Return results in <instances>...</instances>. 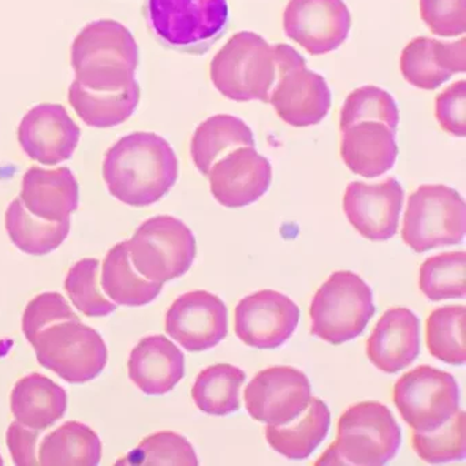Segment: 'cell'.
<instances>
[{"label":"cell","mask_w":466,"mask_h":466,"mask_svg":"<svg viewBox=\"0 0 466 466\" xmlns=\"http://www.w3.org/2000/svg\"><path fill=\"white\" fill-rule=\"evenodd\" d=\"M176 152L162 136L135 132L116 141L105 155L103 179L111 196L130 207L162 200L178 179Z\"/></svg>","instance_id":"cell-1"},{"label":"cell","mask_w":466,"mask_h":466,"mask_svg":"<svg viewBox=\"0 0 466 466\" xmlns=\"http://www.w3.org/2000/svg\"><path fill=\"white\" fill-rule=\"evenodd\" d=\"M72 67L84 88L118 91L136 81L137 43L118 21H94L73 42Z\"/></svg>","instance_id":"cell-2"},{"label":"cell","mask_w":466,"mask_h":466,"mask_svg":"<svg viewBox=\"0 0 466 466\" xmlns=\"http://www.w3.org/2000/svg\"><path fill=\"white\" fill-rule=\"evenodd\" d=\"M402 431L383 403L360 402L343 411L337 439L316 465L381 466L397 455Z\"/></svg>","instance_id":"cell-3"},{"label":"cell","mask_w":466,"mask_h":466,"mask_svg":"<svg viewBox=\"0 0 466 466\" xmlns=\"http://www.w3.org/2000/svg\"><path fill=\"white\" fill-rule=\"evenodd\" d=\"M209 76L228 99L268 103L278 76L274 46L255 32H239L214 56Z\"/></svg>","instance_id":"cell-4"},{"label":"cell","mask_w":466,"mask_h":466,"mask_svg":"<svg viewBox=\"0 0 466 466\" xmlns=\"http://www.w3.org/2000/svg\"><path fill=\"white\" fill-rule=\"evenodd\" d=\"M375 310L372 290L362 278L351 271L334 272L313 297L310 332L342 345L364 332Z\"/></svg>","instance_id":"cell-5"},{"label":"cell","mask_w":466,"mask_h":466,"mask_svg":"<svg viewBox=\"0 0 466 466\" xmlns=\"http://www.w3.org/2000/svg\"><path fill=\"white\" fill-rule=\"evenodd\" d=\"M29 343L36 350L39 364L67 383H86L107 365L105 340L81 319L56 321L40 329Z\"/></svg>","instance_id":"cell-6"},{"label":"cell","mask_w":466,"mask_h":466,"mask_svg":"<svg viewBox=\"0 0 466 466\" xmlns=\"http://www.w3.org/2000/svg\"><path fill=\"white\" fill-rule=\"evenodd\" d=\"M127 244L136 271L162 285L187 274L198 255L192 230L170 215L149 218Z\"/></svg>","instance_id":"cell-7"},{"label":"cell","mask_w":466,"mask_h":466,"mask_svg":"<svg viewBox=\"0 0 466 466\" xmlns=\"http://www.w3.org/2000/svg\"><path fill=\"white\" fill-rule=\"evenodd\" d=\"M465 231L466 206L457 190L446 185H421L408 198L402 239L414 252L461 244Z\"/></svg>","instance_id":"cell-8"},{"label":"cell","mask_w":466,"mask_h":466,"mask_svg":"<svg viewBox=\"0 0 466 466\" xmlns=\"http://www.w3.org/2000/svg\"><path fill=\"white\" fill-rule=\"evenodd\" d=\"M277 81L269 105L285 124L308 127L320 124L332 105L331 91L323 76L308 69L304 56L289 45H275Z\"/></svg>","instance_id":"cell-9"},{"label":"cell","mask_w":466,"mask_h":466,"mask_svg":"<svg viewBox=\"0 0 466 466\" xmlns=\"http://www.w3.org/2000/svg\"><path fill=\"white\" fill-rule=\"evenodd\" d=\"M148 20L165 45L204 53L228 26V0H148Z\"/></svg>","instance_id":"cell-10"},{"label":"cell","mask_w":466,"mask_h":466,"mask_svg":"<svg viewBox=\"0 0 466 466\" xmlns=\"http://www.w3.org/2000/svg\"><path fill=\"white\" fill-rule=\"evenodd\" d=\"M394 403L416 432H432L460 410V389L450 373L420 365L398 379Z\"/></svg>","instance_id":"cell-11"},{"label":"cell","mask_w":466,"mask_h":466,"mask_svg":"<svg viewBox=\"0 0 466 466\" xmlns=\"http://www.w3.org/2000/svg\"><path fill=\"white\" fill-rule=\"evenodd\" d=\"M244 395L253 420L267 425H286L304 413L312 398V387L301 370L277 365L260 370Z\"/></svg>","instance_id":"cell-12"},{"label":"cell","mask_w":466,"mask_h":466,"mask_svg":"<svg viewBox=\"0 0 466 466\" xmlns=\"http://www.w3.org/2000/svg\"><path fill=\"white\" fill-rule=\"evenodd\" d=\"M351 15L343 0H290L283 31L310 56L338 50L349 37Z\"/></svg>","instance_id":"cell-13"},{"label":"cell","mask_w":466,"mask_h":466,"mask_svg":"<svg viewBox=\"0 0 466 466\" xmlns=\"http://www.w3.org/2000/svg\"><path fill=\"white\" fill-rule=\"evenodd\" d=\"M234 331L250 348L272 350L290 339L299 321V308L279 291H256L239 301Z\"/></svg>","instance_id":"cell-14"},{"label":"cell","mask_w":466,"mask_h":466,"mask_svg":"<svg viewBox=\"0 0 466 466\" xmlns=\"http://www.w3.org/2000/svg\"><path fill=\"white\" fill-rule=\"evenodd\" d=\"M225 302L204 290L182 294L166 313V332L187 351L209 350L228 332Z\"/></svg>","instance_id":"cell-15"},{"label":"cell","mask_w":466,"mask_h":466,"mask_svg":"<svg viewBox=\"0 0 466 466\" xmlns=\"http://www.w3.org/2000/svg\"><path fill=\"white\" fill-rule=\"evenodd\" d=\"M405 190L395 178L379 184L351 182L343 196V211L357 233L373 242L397 233Z\"/></svg>","instance_id":"cell-16"},{"label":"cell","mask_w":466,"mask_h":466,"mask_svg":"<svg viewBox=\"0 0 466 466\" xmlns=\"http://www.w3.org/2000/svg\"><path fill=\"white\" fill-rule=\"evenodd\" d=\"M211 193L226 208H242L268 192L271 163L255 147H239L220 157L208 173Z\"/></svg>","instance_id":"cell-17"},{"label":"cell","mask_w":466,"mask_h":466,"mask_svg":"<svg viewBox=\"0 0 466 466\" xmlns=\"http://www.w3.org/2000/svg\"><path fill=\"white\" fill-rule=\"evenodd\" d=\"M81 130L62 105L43 103L26 113L18 127L21 148L40 165L66 162L80 143Z\"/></svg>","instance_id":"cell-18"},{"label":"cell","mask_w":466,"mask_h":466,"mask_svg":"<svg viewBox=\"0 0 466 466\" xmlns=\"http://www.w3.org/2000/svg\"><path fill=\"white\" fill-rule=\"evenodd\" d=\"M420 354V320L410 309L395 307L379 319L367 340V356L384 373H398Z\"/></svg>","instance_id":"cell-19"},{"label":"cell","mask_w":466,"mask_h":466,"mask_svg":"<svg viewBox=\"0 0 466 466\" xmlns=\"http://www.w3.org/2000/svg\"><path fill=\"white\" fill-rule=\"evenodd\" d=\"M465 37L454 43L417 37L403 48L400 73L406 83L422 91H435L466 69Z\"/></svg>","instance_id":"cell-20"},{"label":"cell","mask_w":466,"mask_h":466,"mask_svg":"<svg viewBox=\"0 0 466 466\" xmlns=\"http://www.w3.org/2000/svg\"><path fill=\"white\" fill-rule=\"evenodd\" d=\"M20 198L24 207L39 219L65 222L77 211L80 187L67 167H31L24 176Z\"/></svg>","instance_id":"cell-21"},{"label":"cell","mask_w":466,"mask_h":466,"mask_svg":"<svg viewBox=\"0 0 466 466\" xmlns=\"http://www.w3.org/2000/svg\"><path fill=\"white\" fill-rule=\"evenodd\" d=\"M127 370L144 394H168L185 376V356L167 338L152 335L133 349Z\"/></svg>","instance_id":"cell-22"},{"label":"cell","mask_w":466,"mask_h":466,"mask_svg":"<svg viewBox=\"0 0 466 466\" xmlns=\"http://www.w3.org/2000/svg\"><path fill=\"white\" fill-rule=\"evenodd\" d=\"M397 157L395 132L381 122H360L342 132L340 157L357 176H383L394 167Z\"/></svg>","instance_id":"cell-23"},{"label":"cell","mask_w":466,"mask_h":466,"mask_svg":"<svg viewBox=\"0 0 466 466\" xmlns=\"http://www.w3.org/2000/svg\"><path fill=\"white\" fill-rule=\"evenodd\" d=\"M10 408L20 424L32 430H47L66 413L67 394L51 379L31 373L15 383Z\"/></svg>","instance_id":"cell-24"},{"label":"cell","mask_w":466,"mask_h":466,"mask_svg":"<svg viewBox=\"0 0 466 466\" xmlns=\"http://www.w3.org/2000/svg\"><path fill=\"white\" fill-rule=\"evenodd\" d=\"M331 425L329 406L320 398H310L304 413L286 425H268L267 443L289 460H305L326 439Z\"/></svg>","instance_id":"cell-25"},{"label":"cell","mask_w":466,"mask_h":466,"mask_svg":"<svg viewBox=\"0 0 466 466\" xmlns=\"http://www.w3.org/2000/svg\"><path fill=\"white\" fill-rule=\"evenodd\" d=\"M141 89L133 81L118 91H92L73 81L69 103L81 121L96 129H108L127 122L137 110Z\"/></svg>","instance_id":"cell-26"},{"label":"cell","mask_w":466,"mask_h":466,"mask_svg":"<svg viewBox=\"0 0 466 466\" xmlns=\"http://www.w3.org/2000/svg\"><path fill=\"white\" fill-rule=\"evenodd\" d=\"M239 147H255L252 129L237 116L219 114L198 125L190 144L193 163L203 176L212 166Z\"/></svg>","instance_id":"cell-27"},{"label":"cell","mask_w":466,"mask_h":466,"mask_svg":"<svg viewBox=\"0 0 466 466\" xmlns=\"http://www.w3.org/2000/svg\"><path fill=\"white\" fill-rule=\"evenodd\" d=\"M102 461V441L88 425L67 421L43 439L39 465L96 466Z\"/></svg>","instance_id":"cell-28"},{"label":"cell","mask_w":466,"mask_h":466,"mask_svg":"<svg viewBox=\"0 0 466 466\" xmlns=\"http://www.w3.org/2000/svg\"><path fill=\"white\" fill-rule=\"evenodd\" d=\"M162 289V283L151 282L136 271L127 241L108 250L102 267V290L116 304L144 307L154 301Z\"/></svg>","instance_id":"cell-29"},{"label":"cell","mask_w":466,"mask_h":466,"mask_svg":"<svg viewBox=\"0 0 466 466\" xmlns=\"http://www.w3.org/2000/svg\"><path fill=\"white\" fill-rule=\"evenodd\" d=\"M5 226L13 244L26 255L45 256L58 249L70 233V219L47 222L32 215L21 198L9 204Z\"/></svg>","instance_id":"cell-30"},{"label":"cell","mask_w":466,"mask_h":466,"mask_svg":"<svg viewBox=\"0 0 466 466\" xmlns=\"http://www.w3.org/2000/svg\"><path fill=\"white\" fill-rule=\"evenodd\" d=\"M247 375L231 364H215L198 373L192 389L196 406L209 416H228L241 409V387Z\"/></svg>","instance_id":"cell-31"},{"label":"cell","mask_w":466,"mask_h":466,"mask_svg":"<svg viewBox=\"0 0 466 466\" xmlns=\"http://www.w3.org/2000/svg\"><path fill=\"white\" fill-rule=\"evenodd\" d=\"M465 305H447L430 313L425 342L431 356L450 365L465 364Z\"/></svg>","instance_id":"cell-32"},{"label":"cell","mask_w":466,"mask_h":466,"mask_svg":"<svg viewBox=\"0 0 466 466\" xmlns=\"http://www.w3.org/2000/svg\"><path fill=\"white\" fill-rule=\"evenodd\" d=\"M466 255L463 250L428 258L420 267L419 288L431 301L465 299Z\"/></svg>","instance_id":"cell-33"},{"label":"cell","mask_w":466,"mask_h":466,"mask_svg":"<svg viewBox=\"0 0 466 466\" xmlns=\"http://www.w3.org/2000/svg\"><path fill=\"white\" fill-rule=\"evenodd\" d=\"M127 466H198V458L190 441L173 431L147 436L129 454L116 462Z\"/></svg>","instance_id":"cell-34"},{"label":"cell","mask_w":466,"mask_h":466,"mask_svg":"<svg viewBox=\"0 0 466 466\" xmlns=\"http://www.w3.org/2000/svg\"><path fill=\"white\" fill-rule=\"evenodd\" d=\"M368 121L381 122L395 133L400 125V110L394 97L379 86H361L346 97L340 110V132Z\"/></svg>","instance_id":"cell-35"},{"label":"cell","mask_w":466,"mask_h":466,"mask_svg":"<svg viewBox=\"0 0 466 466\" xmlns=\"http://www.w3.org/2000/svg\"><path fill=\"white\" fill-rule=\"evenodd\" d=\"M99 267L96 258H83L69 269L65 280L70 301L89 318H105L116 310V305L103 294Z\"/></svg>","instance_id":"cell-36"},{"label":"cell","mask_w":466,"mask_h":466,"mask_svg":"<svg viewBox=\"0 0 466 466\" xmlns=\"http://www.w3.org/2000/svg\"><path fill=\"white\" fill-rule=\"evenodd\" d=\"M465 411L458 410L449 421L432 432H416L411 443L424 462L438 463L462 461L466 455Z\"/></svg>","instance_id":"cell-37"},{"label":"cell","mask_w":466,"mask_h":466,"mask_svg":"<svg viewBox=\"0 0 466 466\" xmlns=\"http://www.w3.org/2000/svg\"><path fill=\"white\" fill-rule=\"evenodd\" d=\"M420 15L436 36H461L466 31V0H420Z\"/></svg>","instance_id":"cell-38"},{"label":"cell","mask_w":466,"mask_h":466,"mask_svg":"<svg viewBox=\"0 0 466 466\" xmlns=\"http://www.w3.org/2000/svg\"><path fill=\"white\" fill-rule=\"evenodd\" d=\"M80 319L72 309L64 296L59 293H43L35 297L28 305L23 316V332L31 342L35 335L56 323L58 320Z\"/></svg>","instance_id":"cell-39"},{"label":"cell","mask_w":466,"mask_h":466,"mask_svg":"<svg viewBox=\"0 0 466 466\" xmlns=\"http://www.w3.org/2000/svg\"><path fill=\"white\" fill-rule=\"evenodd\" d=\"M435 116L439 127L447 135L465 137L466 135V81L460 80L438 95Z\"/></svg>","instance_id":"cell-40"},{"label":"cell","mask_w":466,"mask_h":466,"mask_svg":"<svg viewBox=\"0 0 466 466\" xmlns=\"http://www.w3.org/2000/svg\"><path fill=\"white\" fill-rule=\"evenodd\" d=\"M39 432L40 431L32 430V428L25 427L18 421L10 424L9 430H7L6 441L15 465H39V458L36 457Z\"/></svg>","instance_id":"cell-41"},{"label":"cell","mask_w":466,"mask_h":466,"mask_svg":"<svg viewBox=\"0 0 466 466\" xmlns=\"http://www.w3.org/2000/svg\"><path fill=\"white\" fill-rule=\"evenodd\" d=\"M4 458H2V455H0V466L4 465Z\"/></svg>","instance_id":"cell-42"}]
</instances>
